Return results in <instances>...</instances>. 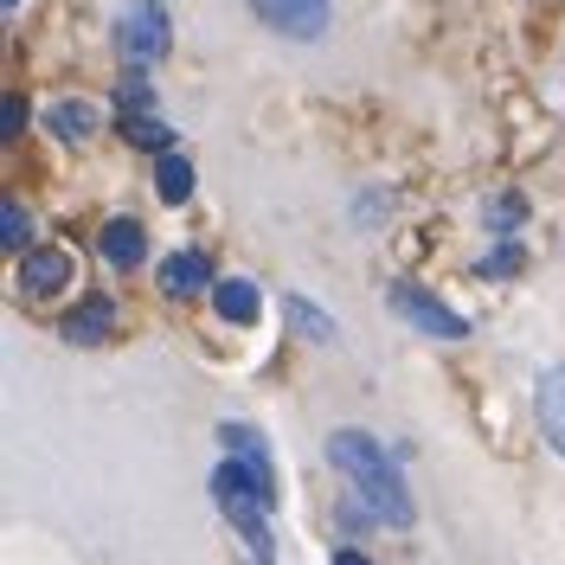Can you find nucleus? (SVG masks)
I'll return each instance as SVG.
<instances>
[{
    "label": "nucleus",
    "mask_w": 565,
    "mask_h": 565,
    "mask_svg": "<svg viewBox=\"0 0 565 565\" xmlns=\"http://www.w3.org/2000/svg\"><path fill=\"white\" fill-rule=\"evenodd\" d=\"M104 257L116 264V270H136L141 257H148V238H141L136 218H109L104 225Z\"/></svg>",
    "instance_id": "obj_11"
},
{
    "label": "nucleus",
    "mask_w": 565,
    "mask_h": 565,
    "mask_svg": "<svg viewBox=\"0 0 565 565\" xmlns=\"http://www.w3.org/2000/svg\"><path fill=\"white\" fill-rule=\"evenodd\" d=\"M20 122H26V104H20V97H7V104H0V129H7V136H13V129H20Z\"/></svg>",
    "instance_id": "obj_20"
},
{
    "label": "nucleus",
    "mask_w": 565,
    "mask_h": 565,
    "mask_svg": "<svg viewBox=\"0 0 565 565\" xmlns=\"http://www.w3.org/2000/svg\"><path fill=\"white\" fill-rule=\"evenodd\" d=\"M116 45H122V58L129 71H148L168 58V45H174V26H168V7L161 0H129V13L116 20Z\"/></svg>",
    "instance_id": "obj_3"
},
{
    "label": "nucleus",
    "mask_w": 565,
    "mask_h": 565,
    "mask_svg": "<svg viewBox=\"0 0 565 565\" xmlns=\"http://www.w3.org/2000/svg\"><path fill=\"white\" fill-rule=\"evenodd\" d=\"M212 501H218V514H225L232 527L245 533L250 559H257V565H270V559H277V546H270V527H264L270 501H264V489H257V476H250V469H245L238 457L212 469Z\"/></svg>",
    "instance_id": "obj_2"
},
{
    "label": "nucleus",
    "mask_w": 565,
    "mask_h": 565,
    "mask_svg": "<svg viewBox=\"0 0 565 565\" xmlns=\"http://www.w3.org/2000/svg\"><path fill=\"white\" fill-rule=\"evenodd\" d=\"M154 186H161V200H168V206H180V200L193 193V168H186L180 154H161V161H154Z\"/></svg>",
    "instance_id": "obj_14"
},
{
    "label": "nucleus",
    "mask_w": 565,
    "mask_h": 565,
    "mask_svg": "<svg viewBox=\"0 0 565 565\" xmlns=\"http://www.w3.org/2000/svg\"><path fill=\"white\" fill-rule=\"evenodd\" d=\"M250 7L282 39H321L328 33V13H334V0H250Z\"/></svg>",
    "instance_id": "obj_5"
},
{
    "label": "nucleus",
    "mask_w": 565,
    "mask_h": 565,
    "mask_svg": "<svg viewBox=\"0 0 565 565\" xmlns=\"http://www.w3.org/2000/svg\"><path fill=\"white\" fill-rule=\"evenodd\" d=\"M218 444L232 450V457L245 462L250 476H257V489H264V501L277 508V469H270V450H264V437L250 430V424H218Z\"/></svg>",
    "instance_id": "obj_6"
},
{
    "label": "nucleus",
    "mask_w": 565,
    "mask_h": 565,
    "mask_svg": "<svg viewBox=\"0 0 565 565\" xmlns=\"http://www.w3.org/2000/svg\"><path fill=\"white\" fill-rule=\"evenodd\" d=\"M328 462L360 489V508H366L373 521H386V527H412L405 476H398V462H392L366 430H334V437H328Z\"/></svg>",
    "instance_id": "obj_1"
},
{
    "label": "nucleus",
    "mask_w": 565,
    "mask_h": 565,
    "mask_svg": "<svg viewBox=\"0 0 565 565\" xmlns=\"http://www.w3.org/2000/svg\"><path fill=\"white\" fill-rule=\"evenodd\" d=\"M122 136L136 141V148H168V122H161V116H154V109H129V116H122Z\"/></svg>",
    "instance_id": "obj_15"
},
{
    "label": "nucleus",
    "mask_w": 565,
    "mask_h": 565,
    "mask_svg": "<svg viewBox=\"0 0 565 565\" xmlns=\"http://www.w3.org/2000/svg\"><path fill=\"white\" fill-rule=\"evenodd\" d=\"M386 302H392V316L412 321L418 334H437V341H462V334H469V321H462L450 302H437L430 289H418V282H392Z\"/></svg>",
    "instance_id": "obj_4"
},
{
    "label": "nucleus",
    "mask_w": 565,
    "mask_h": 565,
    "mask_svg": "<svg viewBox=\"0 0 565 565\" xmlns=\"http://www.w3.org/2000/svg\"><path fill=\"white\" fill-rule=\"evenodd\" d=\"M521 264H527V257H521V245H501V250H489V257H482V277H514Z\"/></svg>",
    "instance_id": "obj_19"
},
{
    "label": "nucleus",
    "mask_w": 565,
    "mask_h": 565,
    "mask_svg": "<svg viewBox=\"0 0 565 565\" xmlns=\"http://www.w3.org/2000/svg\"><path fill=\"white\" fill-rule=\"evenodd\" d=\"M521 218H527V200H521V193H494L482 225H489V232H521Z\"/></svg>",
    "instance_id": "obj_16"
},
{
    "label": "nucleus",
    "mask_w": 565,
    "mask_h": 565,
    "mask_svg": "<svg viewBox=\"0 0 565 565\" xmlns=\"http://www.w3.org/2000/svg\"><path fill=\"white\" fill-rule=\"evenodd\" d=\"M206 257H200V250H174V257H168V264H161V289H168V296H200V289H206Z\"/></svg>",
    "instance_id": "obj_12"
},
{
    "label": "nucleus",
    "mask_w": 565,
    "mask_h": 565,
    "mask_svg": "<svg viewBox=\"0 0 565 565\" xmlns=\"http://www.w3.org/2000/svg\"><path fill=\"white\" fill-rule=\"evenodd\" d=\"M13 7H20V0H0V13H13Z\"/></svg>",
    "instance_id": "obj_22"
},
{
    "label": "nucleus",
    "mask_w": 565,
    "mask_h": 565,
    "mask_svg": "<svg viewBox=\"0 0 565 565\" xmlns=\"http://www.w3.org/2000/svg\"><path fill=\"white\" fill-rule=\"evenodd\" d=\"M0 238H7V250H26V206H0Z\"/></svg>",
    "instance_id": "obj_18"
},
{
    "label": "nucleus",
    "mask_w": 565,
    "mask_h": 565,
    "mask_svg": "<svg viewBox=\"0 0 565 565\" xmlns=\"http://www.w3.org/2000/svg\"><path fill=\"white\" fill-rule=\"evenodd\" d=\"M289 321H296V328H302L309 341H334V321L321 316V309L309 302V296H289Z\"/></svg>",
    "instance_id": "obj_17"
},
{
    "label": "nucleus",
    "mask_w": 565,
    "mask_h": 565,
    "mask_svg": "<svg viewBox=\"0 0 565 565\" xmlns=\"http://www.w3.org/2000/svg\"><path fill=\"white\" fill-rule=\"evenodd\" d=\"M109 328H116V302L109 296H90V302H77L65 316V341H77V348H97Z\"/></svg>",
    "instance_id": "obj_9"
},
{
    "label": "nucleus",
    "mask_w": 565,
    "mask_h": 565,
    "mask_svg": "<svg viewBox=\"0 0 565 565\" xmlns=\"http://www.w3.org/2000/svg\"><path fill=\"white\" fill-rule=\"evenodd\" d=\"M533 418L546 430V444L565 457V366H546L540 386H533Z\"/></svg>",
    "instance_id": "obj_8"
},
{
    "label": "nucleus",
    "mask_w": 565,
    "mask_h": 565,
    "mask_svg": "<svg viewBox=\"0 0 565 565\" xmlns=\"http://www.w3.org/2000/svg\"><path fill=\"white\" fill-rule=\"evenodd\" d=\"M212 309H218V321H257V309H264V296H257V282L245 277H225V282H212Z\"/></svg>",
    "instance_id": "obj_10"
},
{
    "label": "nucleus",
    "mask_w": 565,
    "mask_h": 565,
    "mask_svg": "<svg viewBox=\"0 0 565 565\" xmlns=\"http://www.w3.org/2000/svg\"><path fill=\"white\" fill-rule=\"evenodd\" d=\"M52 129L65 141H84L90 129H97V109L84 104V97H65V104H52Z\"/></svg>",
    "instance_id": "obj_13"
},
{
    "label": "nucleus",
    "mask_w": 565,
    "mask_h": 565,
    "mask_svg": "<svg viewBox=\"0 0 565 565\" xmlns=\"http://www.w3.org/2000/svg\"><path fill=\"white\" fill-rule=\"evenodd\" d=\"M334 565H373L366 553H334Z\"/></svg>",
    "instance_id": "obj_21"
},
{
    "label": "nucleus",
    "mask_w": 565,
    "mask_h": 565,
    "mask_svg": "<svg viewBox=\"0 0 565 565\" xmlns=\"http://www.w3.org/2000/svg\"><path fill=\"white\" fill-rule=\"evenodd\" d=\"M71 282V257L58 245H45V250H26L20 257V289L33 296V302H45V296H58Z\"/></svg>",
    "instance_id": "obj_7"
}]
</instances>
